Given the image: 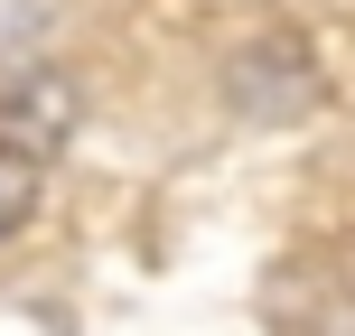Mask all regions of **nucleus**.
<instances>
[{
  "label": "nucleus",
  "mask_w": 355,
  "mask_h": 336,
  "mask_svg": "<svg viewBox=\"0 0 355 336\" xmlns=\"http://www.w3.org/2000/svg\"><path fill=\"white\" fill-rule=\"evenodd\" d=\"M234 103L243 112H262V122H300L309 103H318V66H309V47L290 28H271V37H252L243 56H234Z\"/></svg>",
  "instance_id": "nucleus-1"
},
{
  "label": "nucleus",
  "mask_w": 355,
  "mask_h": 336,
  "mask_svg": "<svg viewBox=\"0 0 355 336\" xmlns=\"http://www.w3.org/2000/svg\"><path fill=\"white\" fill-rule=\"evenodd\" d=\"M28 215H37V150L0 141V243L28 233Z\"/></svg>",
  "instance_id": "nucleus-2"
}]
</instances>
